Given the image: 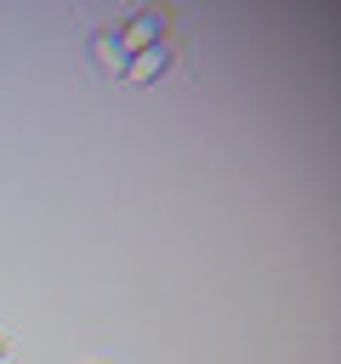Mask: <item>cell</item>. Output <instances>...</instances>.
Returning a JSON list of instances; mask_svg holds the SVG:
<instances>
[{
    "label": "cell",
    "instance_id": "obj_1",
    "mask_svg": "<svg viewBox=\"0 0 341 364\" xmlns=\"http://www.w3.org/2000/svg\"><path fill=\"white\" fill-rule=\"evenodd\" d=\"M114 34H119V46H125V51L159 46V40H165V11H159V6H142V11H136V17H125Z\"/></svg>",
    "mask_w": 341,
    "mask_h": 364
},
{
    "label": "cell",
    "instance_id": "obj_3",
    "mask_svg": "<svg viewBox=\"0 0 341 364\" xmlns=\"http://www.w3.org/2000/svg\"><path fill=\"white\" fill-rule=\"evenodd\" d=\"M91 63H97L102 74H114V80H119V74H125V63H131V51L119 46V34H114V28H97V34H91Z\"/></svg>",
    "mask_w": 341,
    "mask_h": 364
},
{
    "label": "cell",
    "instance_id": "obj_5",
    "mask_svg": "<svg viewBox=\"0 0 341 364\" xmlns=\"http://www.w3.org/2000/svg\"><path fill=\"white\" fill-rule=\"evenodd\" d=\"M85 364H108V358H85Z\"/></svg>",
    "mask_w": 341,
    "mask_h": 364
},
{
    "label": "cell",
    "instance_id": "obj_2",
    "mask_svg": "<svg viewBox=\"0 0 341 364\" xmlns=\"http://www.w3.org/2000/svg\"><path fill=\"white\" fill-rule=\"evenodd\" d=\"M165 68H170V40L131 51V63H125V74H119V80H131V85H148V80H159Z\"/></svg>",
    "mask_w": 341,
    "mask_h": 364
},
{
    "label": "cell",
    "instance_id": "obj_4",
    "mask_svg": "<svg viewBox=\"0 0 341 364\" xmlns=\"http://www.w3.org/2000/svg\"><path fill=\"white\" fill-rule=\"evenodd\" d=\"M6 353H11V341H6V330H0V358H6Z\"/></svg>",
    "mask_w": 341,
    "mask_h": 364
}]
</instances>
